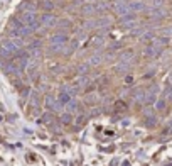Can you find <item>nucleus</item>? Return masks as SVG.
<instances>
[{
  "label": "nucleus",
  "mask_w": 172,
  "mask_h": 166,
  "mask_svg": "<svg viewBox=\"0 0 172 166\" xmlns=\"http://www.w3.org/2000/svg\"><path fill=\"white\" fill-rule=\"evenodd\" d=\"M41 22L44 24V26H54V22H56V19H54V15H49V14H44L42 17H41Z\"/></svg>",
  "instance_id": "obj_1"
},
{
  "label": "nucleus",
  "mask_w": 172,
  "mask_h": 166,
  "mask_svg": "<svg viewBox=\"0 0 172 166\" xmlns=\"http://www.w3.org/2000/svg\"><path fill=\"white\" fill-rule=\"evenodd\" d=\"M57 100H59L62 105H66V103L71 100V93H69V92H64V90H62V92L59 93V97H57Z\"/></svg>",
  "instance_id": "obj_2"
},
{
  "label": "nucleus",
  "mask_w": 172,
  "mask_h": 166,
  "mask_svg": "<svg viewBox=\"0 0 172 166\" xmlns=\"http://www.w3.org/2000/svg\"><path fill=\"white\" fill-rule=\"evenodd\" d=\"M66 105H68V110H69V112H76V110L79 109V103H78L76 100H73V98H71V100L66 103Z\"/></svg>",
  "instance_id": "obj_3"
},
{
  "label": "nucleus",
  "mask_w": 172,
  "mask_h": 166,
  "mask_svg": "<svg viewBox=\"0 0 172 166\" xmlns=\"http://www.w3.org/2000/svg\"><path fill=\"white\" fill-rule=\"evenodd\" d=\"M51 43H52V44H62V43H66V36H62V34L54 36L52 39H51Z\"/></svg>",
  "instance_id": "obj_4"
},
{
  "label": "nucleus",
  "mask_w": 172,
  "mask_h": 166,
  "mask_svg": "<svg viewBox=\"0 0 172 166\" xmlns=\"http://www.w3.org/2000/svg\"><path fill=\"white\" fill-rule=\"evenodd\" d=\"M115 110H116V112H125V110H127V103L118 100V102L115 103Z\"/></svg>",
  "instance_id": "obj_5"
},
{
  "label": "nucleus",
  "mask_w": 172,
  "mask_h": 166,
  "mask_svg": "<svg viewBox=\"0 0 172 166\" xmlns=\"http://www.w3.org/2000/svg\"><path fill=\"white\" fill-rule=\"evenodd\" d=\"M61 124H64V126L71 124V114H69V112H66V114L61 115Z\"/></svg>",
  "instance_id": "obj_6"
},
{
  "label": "nucleus",
  "mask_w": 172,
  "mask_h": 166,
  "mask_svg": "<svg viewBox=\"0 0 172 166\" xmlns=\"http://www.w3.org/2000/svg\"><path fill=\"white\" fill-rule=\"evenodd\" d=\"M144 3H142V2H132V3H130V9H132V10H142V9H144Z\"/></svg>",
  "instance_id": "obj_7"
},
{
  "label": "nucleus",
  "mask_w": 172,
  "mask_h": 166,
  "mask_svg": "<svg viewBox=\"0 0 172 166\" xmlns=\"http://www.w3.org/2000/svg\"><path fill=\"white\" fill-rule=\"evenodd\" d=\"M86 85H88V78L86 76H79L76 80V86H79V88H81V86H86Z\"/></svg>",
  "instance_id": "obj_8"
},
{
  "label": "nucleus",
  "mask_w": 172,
  "mask_h": 166,
  "mask_svg": "<svg viewBox=\"0 0 172 166\" xmlns=\"http://www.w3.org/2000/svg\"><path fill=\"white\" fill-rule=\"evenodd\" d=\"M128 70V65L127 63H120L118 66H115V71H118V73H125Z\"/></svg>",
  "instance_id": "obj_9"
},
{
  "label": "nucleus",
  "mask_w": 172,
  "mask_h": 166,
  "mask_svg": "<svg viewBox=\"0 0 172 166\" xmlns=\"http://www.w3.org/2000/svg\"><path fill=\"white\" fill-rule=\"evenodd\" d=\"M155 109H157V110H164V109H165V100H164V98L157 100V102H155Z\"/></svg>",
  "instance_id": "obj_10"
},
{
  "label": "nucleus",
  "mask_w": 172,
  "mask_h": 166,
  "mask_svg": "<svg viewBox=\"0 0 172 166\" xmlns=\"http://www.w3.org/2000/svg\"><path fill=\"white\" fill-rule=\"evenodd\" d=\"M100 61H101V58H100V56H93V58H91V60H90V65H93V66H98V63H100Z\"/></svg>",
  "instance_id": "obj_11"
},
{
  "label": "nucleus",
  "mask_w": 172,
  "mask_h": 166,
  "mask_svg": "<svg viewBox=\"0 0 172 166\" xmlns=\"http://www.w3.org/2000/svg\"><path fill=\"white\" fill-rule=\"evenodd\" d=\"M42 119H44V122H47V124L51 122V124H52V119H54V117H52V114H49V112H47V114L42 115Z\"/></svg>",
  "instance_id": "obj_12"
},
{
  "label": "nucleus",
  "mask_w": 172,
  "mask_h": 166,
  "mask_svg": "<svg viewBox=\"0 0 172 166\" xmlns=\"http://www.w3.org/2000/svg\"><path fill=\"white\" fill-rule=\"evenodd\" d=\"M147 119H149V120L145 122V126L147 127H152L154 124H155V117H154V115H150V117H147Z\"/></svg>",
  "instance_id": "obj_13"
},
{
  "label": "nucleus",
  "mask_w": 172,
  "mask_h": 166,
  "mask_svg": "<svg viewBox=\"0 0 172 166\" xmlns=\"http://www.w3.org/2000/svg\"><path fill=\"white\" fill-rule=\"evenodd\" d=\"M85 117H83V115H79V117H76V120H74V122H76V126H83V124H85Z\"/></svg>",
  "instance_id": "obj_14"
},
{
  "label": "nucleus",
  "mask_w": 172,
  "mask_h": 166,
  "mask_svg": "<svg viewBox=\"0 0 172 166\" xmlns=\"http://www.w3.org/2000/svg\"><path fill=\"white\" fill-rule=\"evenodd\" d=\"M100 112H101V109H98V107H95L93 110H90V115H91V117H93V115H98Z\"/></svg>",
  "instance_id": "obj_15"
},
{
  "label": "nucleus",
  "mask_w": 172,
  "mask_h": 166,
  "mask_svg": "<svg viewBox=\"0 0 172 166\" xmlns=\"http://www.w3.org/2000/svg\"><path fill=\"white\" fill-rule=\"evenodd\" d=\"M78 71H79V73H86V71H88V66H86V65H81V66L78 68Z\"/></svg>",
  "instance_id": "obj_16"
},
{
  "label": "nucleus",
  "mask_w": 172,
  "mask_h": 166,
  "mask_svg": "<svg viewBox=\"0 0 172 166\" xmlns=\"http://www.w3.org/2000/svg\"><path fill=\"white\" fill-rule=\"evenodd\" d=\"M125 81H127V83H132L133 78H132V76H127V78H125Z\"/></svg>",
  "instance_id": "obj_17"
}]
</instances>
